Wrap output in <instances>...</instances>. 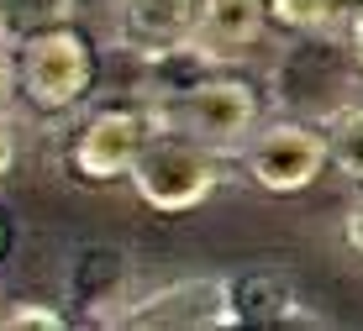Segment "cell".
<instances>
[{"label": "cell", "mask_w": 363, "mask_h": 331, "mask_svg": "<svg viewBox=\"0 0 363 331\" xmlns=\"http://www.w3.org/2000/svg\"><path fill=\"white\" fill-rule=\"evenodd\" d=\"M11 158H16V142H11V126L0 121V174L11 169Z\"/></svg>", "instance_id": "16"}, {"label": "cell", "mask_w": 363, "mask_h": 331, "mask_svg": "<svg viewBox=\"0 0 363 331\" xmlns=\"http://www.w3.org/2000/svg\"><path fill=\"white\" fill-rule=\"evenodd\" d=\"M16 69H21V90L37 111H69L95 90L100 63H95V47L64 21V27L21 37Z\"/></svg>", "instance_id": "3"}, {"label": "cell", "mask_w": 363, "mask_h": 331, "mask_svg": "<svg viewBox=\"0 0 363 331\" xmlns=\"http://www.w3.org/2000/svg\"><path fill=\"white\" fill-rule=\"evenodd\" d=\"M347 53H353V63L363 69V6L353 11V21H347Z\"/></svg>", "instance_id": "15"}, {"label": "cell", "mask_w": 363, "mask_h": 331, "mask_svg": "<svg viewBox=\"0 0 363 331\" xmlns=\"http://www.w3.org/2000/svg\"><path fill=\"white\" fill-rule=\"evenodd\" d=\"M74 0H0V37H32L48 27H64Z\"/></svg>", "instance_id": "10"}, {"label": "cell", "mask_w": 363, "mask_h": 331, "mask_svg": "<svg viewBox=\"0 0 363 331\" xmlns=\"http://www.w3.org/2000/svg\"><path fill=\"white\" fill-rule=\"evenodd\" d=\"M200 0H116V37L137 58H164L190 47Z\"/></svg>", "instance_id": "7"}, {"label": "cell", "mask_w": 363, "mask_h": 331, "mask_svg": "<svg viewBox=\"0 0 363 331\" xmlns=\"http://www.w3.org/2000/svg\"><path fill=\"white\" fill-rule=\"evenodd\" d=\"M342 11V0H269V21L284 32H327Z\"/></svg>", "instance_id": "12"}, {"label": "cell", "mask_w": 363, "mask_h": 331, "mask_svg": "<svg viewBox=\"0 0 363 331\" xmlns=\"http://www.w3.org/2000/svg\"><path fill=\"white\" fill-rule=\"evenodd\" d=\"M132 184H137V195H143V206H153L164 215L195 211L200 200L216 189V147L195 142L179 126H164V132L143 147V158H137V169H132Z\"/></svg>", "instance_id": "2"}, {"label": "cell", "mask_w": 363, "mask_h": 331, "mask_svg": "<svg viewBox=\"0 0 363 331\" xmlns=\"http://www.w3.org/2000/svg\"><path fill=\"white\" fill-rule=\"evenodd\" d=\"M264 21H269V0H200L190 47L206 53L211 63H232L264 37Z\"/></svg>", "instance_id": "8"}, {"label": "cell", "mask_w": 363, "mask_h": 331, "mask_svg": "<svg viewBox=\"0 0 363 331\" xmlns=\"http://www.w3.org/2000/svg\"><path fill=\"white\" fill-rule=\"evenodd\" d=\"M164 132V116L153 106H111L79 132L74 142V174L90 184H106V179H121V174L137 169L143 147Z\"/></svg>", "instance_id": "5"}, {"label": "cell", "mask_w": 363, "mask_h": 331, "mask_svg": "<svg viewBox=\"0 0 363 331\" xmlns=\"http://www.w3.org/2000/svg\"><path fill=\"white\" fill-rule=\"evenodd\" d=\"M342 242H347V247H353L358 258H363V200H353V206H347V221H342Z\"/></svg>", "instance_id": "14"}, {"label": "cell", "mask_w": 363, "mask_h": 331, "mask_svg": "<svg viewBox=\"0 0 363 331\" xmlns=\"http://www.w3.org/2000/svg\"><path fill=\"white\" fill-rule=\"evenodd\" d=\"M327 147H332L337 169L353 174V179H363V106H342L327 121Z\"/></svg>", "instance_id": "11"}, {"label": "cell", "mask_w": 363, "mask_h": 331, "mask_svg": "<svg viewBox=\"0 0 363 331\" xmlns=\"http://www.w3.org/2000/svg\"><path fill=\"white\" fill-rule=\"evenodd\" d=\"M347 6H363V0H347Z\"/></svg>", "instance_id": "19"}, {"label": "cell", "mask_w": 363, "mask_h": 331, "mask_svg": "<svg viewBox=\"0 0 363 331\" xmlns=\"http://www.w3.org/2000/svg\"><path fill=\"white\" fill-rule=\"evenodd\" d=\"M121 326H164V331H211V326H242L227 279H179L164 284L158 295H147L143 305H132L121 315Z\"/></svg>", "instance_id": "6"}, {"label": "cell", "mask_w": 363, "mask_h": 331, "mask_svg": "<svg viewBox=\"0 0 363 331\" xmlns=\"http://www.w3.org/2000/svg\"><path fill=\"white\" fill-rule=\"evenodd\" d=\"M6 43V37H0ZM11 100V58H6V47H0V106Z\"/></svg>", "instance_id": "17"}, {"label": "cell", "mask_w": 363, "mask_h": 331, "mask_svg": "<svg viewBox=\"0 0 363 331\" xmlns=\"http://www.w3.org/2000/svg\"><path fill=\"white\" fill-rule=\"evenodd\" d=\"M6 331H64V315L58 310H43V305H16V310L0 315Z\"/></svg>", "instance_id": "13"}, {"label": "cell", "mask_w": 363, "mask_h": 331, "mask_svg": "<svg viewBox=\"0 0 363 331\" xmlns=\"http://www.w3.org/2000/svg\"><path fill=\"white\" fill-rule=\"evenodd\" d=\"M0 247H6V226H0Z\"/></svg>", "instance_id": "18"}, {"label": "cell", "mask_w": 363, "mask_h": 331, "mask_svg": "<svg viewBox=\"0 0 363 331\" xmlns=\"http://www.w3.org/2000/svg\"><path fill=\"white\" fill-rule=\"evenodd\" d=\"M232 300H237V315L242 321H295V289L284 284L279 274H247V279H237L232 284Z\"/></svg>", "instance_id": "9"}, {"label": "cell", "mask_w": 363, "mask_h": 331, "mask_svg": "<svg viewBox=\"0 0 363 331\" xmlns=\"http://www.w3.org/2000/svg\"><path fill=\"white\" fill-rule=\"evenodd\" d=\"M327 163H332L327 132H316L306 121H274L242 142L247 179L258 189H269V195H300V189H311Z\"/></svg>", "instance_id": "4"}, {"label": "cell", "mask_w": 363, "mask_h": 331, "mask_svg": "<svg viewBox=\"0 0 363 331\" xmlns=\"http://www.w3.org/2000/svg\"><path fill=\"white\" fill-rule=\"evenodd\" d=\"M164 126H179L206 147H237L253 137L258 126V90L237 74H200V79L169 90V100L158 106Z\"/></svg>", "instance_id": "1"}]
</instances>
